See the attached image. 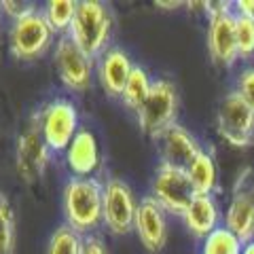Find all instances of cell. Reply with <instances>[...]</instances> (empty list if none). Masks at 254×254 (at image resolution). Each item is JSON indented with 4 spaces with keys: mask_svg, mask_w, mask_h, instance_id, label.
Masks as SVG:
<instances>
[{
    "mask_svg": "<svg viewBox=\"0 0 254 254\" xmlns=\"http://www.w3.org/2000/svg\"><path fill=\"white\" fill-rule=\"evenodd\" d=\"M64 225L78 235H93L104 216V185L98 178L70 176L62 190Z\"/></svg>",
    "mask_w": 254,
    "mask_h": 254,
    "instance_id": "obj_1",
    "label": "cell"
},
{
    "mask_svg": "<svg viewBox=\"0 0 254 254\" xmlns=\"http://www.w3.org/2000/svg\"><path fill=\"white\" fill-rule=\"evenodd\" d=\"M113 34V13L100 0H81L68 36L78 49L98 60L108 49Z\"/></svg>",
    "mask_w": 254,
    "mask_h": 254,
    "instance_id": "obj_2",
    "label": "cell"
},
{
    "mask_svg": "<svg viewBox=\"0 0 254 254\" xmlns=\"http://www.w3.org/2000/svg\"><path fill=\"white\" fill-rule=\"evenodd\" d=\"M55 32L51 30L49 21L45 19L43 9H30L26 15L17 17L11 23L9 30V49L11 55L19 62H34L41 60L55 47Z\"/></svg>",
    "mask_w": 254,
    "mask_h": 254,
    "instance_id": "obj_3",
    "label": "cell"
},
{
    "mask_svg": "<svg viewBox=\"0 0 254 254\" xmlns=\"http://www.w3.org/2000/svg\"><path fill=\"white\" fill-rule=\"evenodd\" d=\"M138 125L148 138L157 140L163 131H168L172 125H176L178 117V91L176 85L168 78L153 81L148 98L138 108Z\"/></svg>",
    "mask_w": 254,
    "mask_h": 254,
    "instance_id": "obj_4",
    "label": "cell"
},
{
    "mask_svg": "<svg viewBox=\"0 0 254 254\" xmlns=\"http://www.w3.org/2000/svg\"><path fill=\"white\" fill-rule=\"evenodd\" d=\"M229 2H208V53L214 64L233 68L240 62L235 38V11Z\"/></svg>",
    "mask_w": 254,
    "mask_h": 254,
    "instance_id": "obj_5",
    "label": "cell"
},
{
    "mask_svg": "<svg viewBox=\"0 0 254 254\" xmlns=\"http://www.w3.org/2000/svg\"><path fill=\"white\" fill-rule=\"evenodd\" d=\"M34 119L38 127H41V133L47 146L51 148V153H66L70 142L81 131L76 106L64 98L49 102L43 110H38L34 115Z\"/></svg>",
    "mask_w": 254,
    "mask_h": 254,
    "instance_id": "obj_6",
    "label": "cell"
},
{
    "mask_svg": "<svg viewBox=\"0 0 254 254\" xmlns=\"http://www.w3.org/2000/svg\"><path fill=\"white\" fill-rule=\"evenodd\" d=\"M195 189L185 170L159 163L150 182V197L165 210V214L182 218L190 201L195 199Z\"/></svg>",
    "mask_w": 254,
    "mask_h": 254,
    "instance_id": "obj_7",
    "label": "cell"
},
{
    "mask_svg": "<svg viewBox=\"0 0 254 254\" xmlns=\"http://www.w3.org/2000/svg\"><path fill=\"white\" fill-rule=\"evenodd\" d=\"M216 129L220 138L235 148H246L254 142V110L237 95L235 89L220 100Z\"/></svg>",
    "mask_w": 254,
    "mask_h": 254,
    "instance_id": "obj_8",
    "label": "cell"
},
{
    "mask_svg": "<svg viewBox=\"0 0 254 254\" xmlns=\"http://www.w3.org/2000/svg\"><path fill=\"white\" fill-rule=\"evenodd\" d=\"M53 66L62 85L70 91L83 93L91 87L93 60L70 41V36H60L53 47Z\"/></svg>",
    "mask_w": 254,
    "mask_h": 254,
    "instance_id": "obj_9",
    "label": "cell"
},
{
    "mask_svg": "<svg viewBox=\"0 0 254 254\" xmlns=\"http://www.w3.org/2000/svg\"><path fill=\"white\" fill-rule=\"evenodd\" d=\"M138 203L133 189L119 178H110L104 182V216L102 225L113 235H125L133 231Z\"/></svg>",
    "mask_w": 254,
    "mask_h": 254,
    "instance_id": "obj_10",
    "label": "cell"
},
{
    "mask_svg": "<svg viewBox=\"0 0 254 254\" xmlns=\"http://www.w3.org/2000/svg\"><path fill=\"white\" fill-rule=\"evenodd\" d=\"M51 159V148L41 133L36 119L32 117L30 125L21 131L17 140V172L26 182H34L45 174Z\"/></svg>",
    "mask_w": 254,
    "mask_h": 254,
    "instance_id": "obj_11",
    "label": "cell"
},
{
    "mask_svg": "<svg viewBox=\"0 0 254 254\" xmlns=\"http://www.w3.org/2000/svg\"><path fill=\"white\" fill-rule=\"evenodd\" d=\"M157 150L159 159L163 165H172L178 170H189V165L195 161L201 153V144L187 127H182L180 123L172 125L168 131H163L157 140Z\"/></svg>",
    "mask_w": 254,
    "mask_h": 254,
    "instance_id": "obj_12",
    "label": "cell"
},
{
    "mask_svg": "<svg viewBox=\"0 0 254 254\" xmlns=\"http://www.w3.org/2000/svg\"><path fill=\"white\" fill-rule=\"evenodd\" d=\"M133 231L148 252H161L168 244V214L150 195L138 203Z\"/></svg>",
    "mask_w": 254,
    "mask_h": 254,
    "instance_id": "obj_13",
    "label": "cell"
},
{
    "mask_svg": "<svg viewBox=\"0 0 254 254\" xmlns=\"http://www.w3.org/2000/svg\"><path fill=\"white\" fill-rule=\"evenodd\" d=\"M131 58L119 47H108V49L95 60V74H98V83L102 85L106 95L110 98H119L125 91V85L129 81L133 72Z\"/></svg>",
    "mask_w": 254,
    "mask_h": 254,
    "instance_id": "obj_14",
    "label": "cell"
},
{
    "mask_svg": "<svg viewBox=\"0 0 254 254\" xmlns=\"http://www.w3.org/2000/svg\"><path fill=\"white\" fill-rule=\"evenodd\" d=\"M64 155H66V168L74 178H93L102 165L98 138L89 129L78 131Z\"/></svg>",
    "mask_w": 254,
    "mask_h": 254,
    "instance_id": "obj_15",
    "label": "cell"
},
{
    "mask_svg": "<svg viewBox=\"0 0 254 254\" xmlns=\"http://www.w3.org/2000/svg\"><path fill=\"white\" fill-rule=\"evenodd\" d=\"M222 227L231 231L242 244L254 240V195L248 189H235L225 214H222Z\"/></svg>",
    "mask_w": 254,
    "mask_h": 254,
    "instance_id": "obj_16",
    "label": "cell"
},
{
    "mask_svg": "<svg viewBox=\"0 0 254 254\" xmlns=\"http://www.w3.org/2000/svg\"><path fill=\"white\" fill-rule=\"evenodd\" d=\"M220 205L214 195H195L187 212L182 214L185 229L197 240H205L210 233L216 231L220 227Z\"/></svg>",
    "mask_w": 254,
    "mask_h": 254,
    "instance_id": "obj_17",
    "label": "cell"
},
{
    "mask_svg": "<svg viewBox=\"0 0 254 254\" xmlns=\"http://www.w3.org/2000/svg\"><path fill=\"white\" fill-rule=\"evenodd\" d=\"M187 176L197 195H214V190L218 187V170H216L214 157L210 153H205V150H201L199 157L189 165Z\"/></svg>",
    "mask_w": 254,
    "mask_h": 254,
    "instance_id": "obj_18",
    "label": "cell"
},
{
    "mask_svg": "<svg viewBox=\"0 0 254 254\" xmlns=\"http://www.w3.org/2000/svg\"><path fill=\"white\" fill-rule=\"evenodd\" d=\"M76 6L78 2H74V0H49V2H45L43 15L55 34L68 36L76 15Z\"/></svg>",
    "mask_w": 254,
    "mask_h": 254,
    "instance_id": "obj_19",
    "label": "cell"
},
{
    "mask_svg": "<svg viewBox=\"0 0 254 254\" xmlns=\"http://www.w3.org/2000/svg\"><path fill=\"white\" fill-rule=\"evenodd\" d=\"M150 87H153V78H150V74L144 68L136 66L131 76H129V81H127V85H125L123 95H121L123 106L127 110H131V113H138V108L144 104V100L148 98Z\"/></svg>",
    "mask_w": 254,
    "mask_h": 254,
    "instance_id": "obj_20",
    "label": "cell"
},
{
    "mask_svg": "<svg viewBox=\"0 0 254 254\" xmlns=\"http://www.w3.org/2000/svg\"><path fill=\"white\" fill-rule=\"evenodd\" d=\"M242 248L244 244L231 231H227L225 227H218L214 233L201 240L199 254H242Z\"/></svg>",
    "mask_w": 254,
    "mask_h": 254,
    "instance_id": "obj_21",
    "label": "cell"
},
{
    "mask_svg": "<svg viewBox=\"0 0 254 254\" xmlns=\"http://www.w3.org/2000/svg\"><path fill=\"white\" fill-rule=\"evenodd\" d=\"M83 235L72 231L68 225H60L47 242V254H81Z\"/></svg>",
    "mask_w": 254,
    "mask_h": 254,
    "instance_id": "obj_22",
    "label": "cell"
},
{
    "mask_svg": "<svg viewBox=\"0 0 254 254\" xmlns=\"http://www.w3.org/2000/svg\"><path fill=\"white\" fill-rule=\"evenodd\" d=\"M15 214L13 205L0 190V254H15Z\"/></svg>",
    "mask_w": 254,
    "mask_h": 254,
    "instance_id": "obj_23",
    "label": "cell"
},
{
    "mask_svg": "<svg viewBox=\"0 0 254 254\" xmlns=\"http://www.w3.org/2000/svg\"><path fill=\"white\" fill-rule=\"evenodd\" d=\"M235 38H237V55L248 62L254 58V17L235 15Z\"/></svg>",
    "mask_w": 254,
    "mask_h": 254,
    "instance_id": "obj_24",
    "label": "cell"
},
{
    "mask_svg": "<svg viewBox=\"0 0 254 254\" xmlns=\"http://www.w3.org/2000/svg\"><path fill=\"white\" fill-rule=\"evenodd\" d=\"M235 91L237 95L254 110V66L244 68L240 74H237L235 81Z\"/></svg>",
    "mask_w": 254,
    "mask_h": 254,
    "instance_id": "obj_25",
    "label": "cell"
},
{
    "mask_svg": "<svg viewBox=\"0 0 254 254\" xmlns=\"http://www.w3.org/2000/svg\"><path fill=\"white\" fill-rule=\"evenodd\" d=\"M81 254H108L106 244L100 235H85L83 237V250Z\"/></svg>",
    "mask_w": 254,
    "mask_h": 254,
    "instance_id": "obj_26",
    "label": "cell"
},
{
    "mask_svg": "<svg viewBox=\"0 0 254 254\" xmlns=\"http://www.w3.org/2000/svg\"><path fill=\"white\" fill-rule=\"evenodd\" d=\"M0 6H2V11L11 17V21H15L17 17H21V15H26L30 9H34L32 4H26V2H15V0H2V2H0Z\"/></svg>",
    "mask_w": 254,
    "mask_h": 254,
    "instance_id": "obj_27",
    "label": "cell"
},
{
    "mask_svg": "<svg viewBox=\"0 0 254 254\" xmlns=\"http://www.w3.org/2000/svg\"><path fill=\"white\" fill-rule=\"evenodd\" d=\"M235 6V15H246V17H254V0H237V2H233Z\"/></svg>",
    "mask_w": 254,
    "mask_h": 254,
    "instance_id": "obj_28",
    "label": "cell"
},
{
    "mask_svg": "<svg viewBox=\"0 0 254 254\" xmlns=\"http://www.w3.org/2000/svg\"><path fill=\"white\" fill-rule=\"evenodd\" d=\"M242 254H254V240H252V242H248V244H244Z\"/></svg>",
    "mask_w": 254,
    "mask_h": 254,
    "instance_id": "obj_29",
    "label": "cell"
},
{
    "mask_svg": "<svg viewBox=\"0 0 254 254\" xmlns=\"http://www.w3.org/2000/svg\"><path fill=\"white\" fill-rule=\"evenodd\" d=\"M157 6H182V2H157Z\"/></svg>",
    "mask_w": 254,
    "mask_h": 254,
    "instance_id": "obj_30",
    "label": "cell"
},
{
    "mask_svg": "<svg viewBox=\"0 0 254 254\" xmlns=\"http://www.w3.org/2000/svg\"><path fill=\"white\" fill-rule=\"evenodd\" d=\"M0 13H2V6H0Z\"/></svg>",
    "mask_w": 254,
    "mask_h": 254,
    "instance_id": "obj_31",
    "label": "cell"
}]
</instances>
